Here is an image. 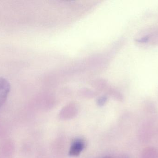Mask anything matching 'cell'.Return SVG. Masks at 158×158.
<instances>
[{"label":"cell","mask_w":158,"mask_h":158,"mask_svg":"<svg viewBox=\"0 0 158 158\" xmlns=\"http://www.w3.org/2000/svg\"><path fill=\"white\" fill-rule=\"evenodd\" d=\"M10 85L5 78L0 77V108L5 102L10 91Z\"/></svg>","instance_id":"cell-1"},{"label":"cell","mask_w":158,"mask_h":158,"mask_svg":"<svg viewBox=\"0 0 158 158\" xmlns=\"http://www.w3.org/2000/svg\"><path fill=\"white\" fill-rule=\"evenodd\" d=\"M83 147V144L81 142H77L74 143L72 146L71 150V154L72 155H76L78 154Z\"/></svg>","instance_id":"cell-2"}]
</instances>
